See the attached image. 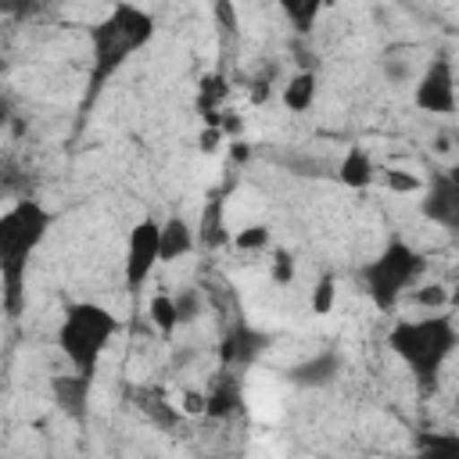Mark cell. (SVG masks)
<instances>
[{
  "label": "cell",
  "instance_id": "1",
  "mask_svg": "<svg viewBox=\"0 0 459 459\" xmlns=\"http://www.w3.org/2000/svg\"><path fill=\"white\" fill-rule=\"evenodd\" d=\"M158 36V18L136 4V0H115L93 25H86V43H90V93L86 104L140 54L154 43Z\"/></svg>",
  "mask_w": 459,
  "mask_h": 459
},
{
  "label": "cell",
  "instance_id": "2",
  "mask_svg": "<svg viewBox=\"0 0 459 459\" xmlns=\"http://www.w3.org/2000/svg\"><path fill=\"white\" fill-rule=\"evenodd\" d=\"M387 351L409 369L412 384L430 394L437 391L448 359L459 351V326L445 308L394 319L387 330Z\"/></svg>",
  "mask_w": 459,
  "mask_h": 459
},
{
  "label": "cell",
  "instance_id": "3",
  "mask_svg": "<svg viewBox=\"0 0 459 459\" xmlns=\"http://www.w3.org/2000/svg\"><path fill=\"white\" fill-rule=\"evenodd\" d=\"M54 219H57L54 208H47L36 197H22L0 215V287H4L7 319H14L22 312L29 258L43 247Z\"/></svg>",
  "mask_w": 459,
  "mask_h": 459
},
{
  "label": "cell",
  "instance_id": "4",
  "mask_svg": "<svg viewBox=\"0 0 459 459\" xmlns=\"http://www.w3.org/2000/svg\"><path fill=\"white\" fill-rule=\"evenodd\" d=\"M122 333V319L100 305V301H68L61 308L57 330H54V344L65 355V362L72 369H82L90 377H97L100 359L108 355L111 341Z\"/></svg>",
  "mask_w": 459,
  "mask_h": 459
},
{
  "label": "cell",
  "instance_id": "5",
  "mask_svg": "<svg viewBox=\"0 0 459 459\" xmlns=\"http://www.w3.org/2000/svg\"><path fill=\"white\" fill-rule=\"evenodd\" d=\"M427 258L405 240V237H391L362 269H359V287L362 294L373 301V308L380 312H394L402 305V298L420 283Z\"/></svg>",
  "mask_w": 459,
  "mask_h": 459
},
{
  "label": "cell",
  "instance_id": "6",
  "mask_svg": "<svg viewBox=\"0 0 459 459\" xmlns=\"http://www.w3.org/2000/svg\"><path fill=\"white\" fill-rule=\"evenodd\" d=\"M412 104L423 115H455L459 111V82L452 57L437 54L423 65V72L412 82Z\"/></svg>",
  "mask_w": 459,
  "mask_h": 459
},
{
  "label": "cell",
  "instance_id": "7",
  "mask_svg": "<svg viewBox=\"0 0 459 459\" xmlns=\"http://www.w3.org/2000/svg\"><path fill=\"white\" fill-rule=\"evenodd\" d=\"M158 265H161V222L143 215L129 226L126 237V262H122L126 290H140Z\"/></svg>",
  "mask_w": 459,
  "mask_h": 459
},
{
  "label": "cell",
  "instance_id": "8",
  "mask_svg": "<svg viewBox=\"0 0 459 459\" xmlns=\"http://www.w3.org/2000/svg\"><path fill=\"white\" fill-rule=\"evenodd\" d=\"M416 197H420L416 208H420V215H423L430 226H437V230L459 237V183L448 176V169L430 172V176L423 179V190H420Z\"/></svg>",
  "mask_w": 459,
  "mask_h": 459
},
{
  "label": "cell",
  "instance_id": "9",
  "mask_svg": "<svg viewBox=\"0 0 459 459\" xmlns=\"http://www.w3.org/2000/svg\"><path fill=\"white\" fill-rule=\"evenodd\" d=\"M90 394H93V377L82 369H68V373L50 377V398H54L57 412L68 416L72 423L90 420Z\"/></svg>",
  "mask_w": 459,
  "mask_h": 459
},
{
  "label": "cell",
  "instance_id": "10",
  "mask_svg": "<svg viewBox=\"0 0 459 459\" xmlns=\"http://www.w3.org/2000/svg\"><path fill=\"white\" fill-rule=\"evenodd\" d=\"M377 176H380V165L366 143H351L337 161V183H344L348 190H366L377 183Z\"/></svg>",
  "mask_w": 459,
  "mask_h": 459
},
{
  "label": "cell",
  "instance_id": "11",
  "mask_svg": "<svg viewBox=\"0 0 459 459\" xmlns=\"http://www.w3.org/2000/svg\"><path fill=\"white\" fill-rule=\"evenodd\" d=\"M337 373H341V355L337 351H319V355L290 366L287 380L298 384V387H326V384L337 380Z\"/></svg>",
  "mask_w": 459,
  "mask_h": 459
},
{
  "label": "cell",
  "instance_id": "12",
  "mask_svg": "<svg viewBox=\"0 0 459 459\" xmlns=\"http://www.w3.org/2000/svg\"><path fill=\"white\" fill-rule=\"evenodd\" d=\"M262 348H265V333H258V330L237 323V326L222 337V344H219V359H222V366H247Z\"/></svg>",
  "mask_w": 459,
  "mask_h": 459
},
{
  "label": "cell",
  "instance_id": "13",
  "mask_svg": "<svg viewBox=\"0 0 459 459\" xmlns=\"http://www.w3.org/2000/svg\"><path fill=\"white\" fill-rule=\"evenodd\" d=\"M316 100H319V72H308V68L294 72L280 90V104L290 115H308L316 108Z\"/></svg>",
  "mask_w": 459,
  "mask_h": 459
},
{
  "label": "cell",
  "instance_id": "14",
  "mask_svg": "<svg viewBox=\"0 0 459 459\" xmlns=\"http://www.w3.org/2000/svg\"><path fill=\"white\" fill-rule=\"evenodd\" d=\"M197 247V233L183 215L161 219V262H179Z\"/></svg>",
  "mask_w": 459,
  "mask_h": 459
},
{
  "label": "cell",
  "instance_id": "15",
  "mask_svg": "<svg viewBox=\"0 0 459 459\" xmlns=\"http://www.w3.org/2000/svg\"><path fill=\"white\" fill-rule=\"evenodd\" d=\"M147 319H151V326L158 330V337H172V333L183 326L176 294H169V290H154L151 301H147Z\"/></svg>",
  "mask_w": 459,
  "mask_h": 459
},
{
  "label": "cell",
  "instance_id": "16",
  "mask_svg": "<svg viewBox=\"0 0 459 459\" xmlns=\"http://www.w3.org/2000/svg\"><path fill=\"white\" fill-rule=\"evenodd\" d=\"M273 4H276L280 14L290 22V29L301 32V36H308V32L316 29V22H319V14H323V7H326V0H273Z\"/></svg>",
  "mask_w": 459,
  "mask_h": 459
},
{
  "label": "cell",
  "instance_id": "17",
  "mask_svg": "<svg viewBox=\"0 0 459 459\" xmlns=\"http://www.w3.org/2000/svg\"><path fill=\"white\" fill-rule=\"evenodd\" d=\"M412 448L430 459H459V430H420Z\"/></svg>",
  "mask_w": 459,
  "mask_h": 459
},
{
  "label": "cell",
  "instance_id": "18",
  "mask_svg": "<svg viewBox=\"0 0 459 459\" xmlns=\"http://www.w3.org/2000/svg\"><path fill=\"white\" fill-rule=\"evenodd\" d=\"M240 409V384L226 373L212 391H208V412L204 416H215V420H226L230 412Z\"/></svg>",
  "mask_w": 459,
  "mask_h": 459
},
{
  "label": "cell",
  "instance_id": "19",
  "mask_svg": "<svg viewBox=\"0 0 459 459\" xmlns=\"http://www.w3.org/2000/svg\"><path fill=\"white\" fill-rule=\"evenodd\" d=\"M233 247L240 255H269L273 247V226L269 222H247L233 233Z\"/></svg>",
  "mask_w": 459,
  "mask_h": 459
},
{
  "label": "cell",
  "instance_id": "20",
  "mask_svg": "<svg viewBox=\"0 0 459 459\" xmlns=\"http://www.w3.org/2000/svg\"><path fill=\"white\" fill-rule=\"evenodd\" d=\"M269 280L276 287H290L298 280V258L290 247H276V244L269 247Z\"/></svg>",
  "mask_w": 459,
  "mask_h": 459
},
{
  "label": "cell",
  "instance_id": "21",
  "mask_svg": "<svg viewBox=\"0 0 459 459\" xmlns=\"http://www.w3.org/2000/svg\"><path fill=\"white\" fill-rule=\"evenodd\" d=\"M333 305H337V276H333V273H323V276L312 283L308 308H312V316H330Z\"/></svg>",
  "mask_w": 459,
  "mask_h": 459
},
{
  "label": "cell",
  "instance_id": "22",
  "mask_svg": "<svg viewBox=\"0 0 459 459\" xmlns=\"http://www.w3.org/2000/svg\"><path fill=\"white\" fill-rule=\"evenodd\" d=\"M405 298H409L416 308H423V312L448 308V287H445V283H416Z\"/></svg>",
  "mask_w": 459,
  "mask_h": 459
},
{
  "label": "cell",
  "instance_id": "23",
  "mask_svg": "<svg viewBox=\"0 0 459 459\" xmlns=\"http://www.w3.org/2000/svg\"><path fill=\"white\" fill-rule=\"evenodd\" d=\"M377 179H380L391 194H420V190H423V176H416V172H409V169H394V165L380 169Z\"/></svg>",
  "mask_w": 459,
  "mask_h": 459
},
{
  "label": "cell",
  "instance_id": "24",
  "mask_svg": "<svg viewBox=\"0 0 459 459\" xmlns=\"http://www.w3.org/2000/svg\"><path fill=\"white\" fill-rule=\"evenodd\" d=\"M179 409H183V416H204L208 412V391H183Z\"/></svg>",
  "mask_w": 459,
  "mask_h": 459
},
{
  "label": "cell",
  "instance_id": "25",
  "mask_svg": "<svg viewBox=\"0 0 459 459\" xmlns=\"http://www.w3.org/2000/svg\"><path fill=\"white\" fill-rule=\"evenodd\" d=\"M222 136H226V133H222L215 122H208V126L197 133V147H201V154H215L219 143H222Z\"/></svg>",
  "mask_w": 459,
  "mask_h": 459
},
{
  "label": "cell",
  "instance_id": "26",
  "mask_svg": "<svg viewBox=\"0 0 459 459\" xmlns=\"http://www.w3.org/2000/svg\"><path fill=\"white\" fill-rule=\"evenodd\" d=\"M176 305H179V316H183V323H190V319H197L201 298H197V290H179V294H176Z\"/></svg>",
  "mask_w": 459,
  "mask_h": 459
},
{
  "label": "cell",
  "instance_id": "27",
  "mask_svg": "<svg viewBox=\"0 0 459 459\" xmlns=\"http://www.w3.org/2000/svg\"><path fill=\"white\" fill-rule=\"evenodd\" d=\"M269 100V82H255L251 86V104H265Z\"/></svg>",
  "mask_w": 459,
  "mask_h": 459
},
{
  "label": "cell",
  "instance_id": "28",
  "mask_svg": "<svg viewBox=\"0 0 459 459\" xmlns=\"http://www.w3.org/2000/svg\"><path fill=\"white\" fill-rule=\"evenodd\" d=\"M448 176H452V179L459 183V161H455V165H448Z\"/></svg>",
  "mask_w": 459,
  "mask_h": 459
}]
</instances>
